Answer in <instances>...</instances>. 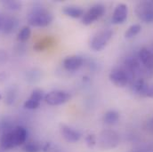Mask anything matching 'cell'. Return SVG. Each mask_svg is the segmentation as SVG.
<instances>
[{
  "mask_svg": "<svg viewBox=\"0 0 153 152\" xmlns=\"http://www.w3.org/2000/svg\"><path fill=\"white\" fill-rule=\"evenodd\" d=\"M27 20L30 26L42 28L50 25L53 16L51 12L43 7H34L28 13Z\"/></svg>",
  "mask_w": 153,
  "mask_h": 152,
  "instance_id": "6da1fadb",
  "label": "cell"
},
{
  "mask_svg": "<svg viewBox=\"0 0 153 152\" xmlns=\"http://www.w3.org/2000/svg\"><path fill=\"white\" fill-rule=\"evenodd\" d=\"M112 35L113 32L111 30H104L98 32L91 40L90 43L91 48L95 52L102 51L108 44V43L112 38Z\"/></svg>",
  "mask_w": 153,
  "mask_h": 152,
  "instance_id": "7a4b0ae2",
  "label": "cell"
},
{
  "mask_svg": "<svg viewBox=\"0 0 153 152\" xmlns=\"http://www.w3.org/2000/svg\"><path fill=\"white\" fill-rule=\"evenodd\" d=\"M119 143V137L117 133L111 131H103L99 137V145L103 150H111L116 148Z\"/></svg>",
  "mask_w": 153,
  "mask_h": 152,
  "instance_id": "3957f363",
  "label": "cell"
},
{
  "mask_svg": "<svg viewBox=\"0 0 153 152\" xmlns=\"http://www.w3.org/2000/svg\"><path fill=\"white\" fill-rule=\"evenodd\" d=\"M105 13V7L104 5L101 4H96L93 6H91L83 15L82 17V22L84 25H91L95 21L99 20Z\"/></svg>",
  "mask_w": 153,
  "mask_h": 152,
  "instance_id": "277c9868",
  "label": "cell"
},
{
  "mask_svg": "<svg viewBox=\"0 0 153 152\" xmlns=\"http://www.w3.org/2000/svg\"><path fill=\"white\" fill-rule=\"evenodd\" d=\"M137 17L144 22H153V1H143L136 5Z\"/></svg>",
  "mask_w": 153,
  "mask_h": 152,
  "instance_id": "5b68a950",
  "label": "cell"
},
{
  "mask_svg": "<svg viewBox=\"0 0 153 152\" xmlns=\"http://www.w3.org/2000/svg\"><path fill=\"white\" fill-rule=\"evenodd\" d=\"M70 99H71L70 93L61 90L52 91L45 96V102L51 106H58V105L64 104L68 101H70Z\"/></svg>",
  "mask_w": 153,
  "mask_h": 152,
  "instance_id": "8992f818",
  "label": "cell"
},
{
  "mask_svg": "<svg viewBox=\"0 0 153 152\" xmlns=\"http://www.w3.org/2000/svg\"><path fill=\"white\" fill-rule=\"evenodd\" d=\"M133 90L135 93L143 97L153 98V85L146 83L143 78L135 79L132 85Z\"/></svg>",
  "mask_w": 153,
  "mask_h": 152,
  "instance_id": "52a82bcc",
  "label": "cell"
},
{
  "mask_svg": "<svg viewBox=\"0 0 153 152\" xmlns=\"http://www.w3.org/2000/svg\"><path fill=\"white\" fill-rule=\"evenodd\" d=\"M110 80L117 87H125L129 81V77L127 73L124 69L116 68L111 70L110 74Z\"/></svg>",
  "mask_w": 153,
  "mask_h": 152,
  "instance_id": "ba28073f",
  "label": "cell"
},
{
  "mask_svg": "<svg viewBox=\"0 0 153 152\" xmlns=\"http://www.w3.org/2000/svg\"><path fill=\"white\" fill-rule=\"evenodd\" d=\"M0 147L4 151L11 150L17 147L13 128H9L8 130L3 132L0 137Z\"/></svg>",
  "mask_w": 153,
  "mask_h": 152,
  "instance_id": "9c48e42d",
  "label": "cell"
},
{
  "mask_svg": "<svg viewBox=\"0 0 153 152\" xmlns=\"http://www.w3.org/2000/svg\"><path fill=\"white\" fill-rule=\"evenodd\" d=\"M128 14V8L125 4H119L116 6L112 17L111 22L115 25L122 24L127 18Z\"/></svg>",
  "mask_w": 153,
  "mask_h": 152,
  "instance_id": "30bf717a",
  "label": "cell"
},
{
  "mask_svg": "<svg viewBox=\"0 0 153 152\" xmlns=\"http://www.w3.org/2000/svg\"><path fill=\"white\" fill-rule=\"evenodd\" d=\"M84 63V60L79 55H70L63 60V67L69 71H75Z\"/></svg>",
  "mask_w": 153,
  "mask_h": 152,
  "instance_id": "8fae6325",
  "label": "cell"
},
{
  "mask_svg": "<svg viewBox=\"0 0 153 152\" xmlns=\"http://www.w3.org/2000/svg\"><path fill=\"white\" fill-rule=\"evenodd\" d=\"M61 133L68 142H76L80 140L81 137L79 132L66 125H61Z\"/></svg>",
  "mask_w": 153,
  "mask_h": 152,
  "instance_id": "7c38bea8",
  "label": "cell"
},
{
  "mask_svg": "<svg viewBox=\"0 0 153 152\" xmlns=\"http://www.w3.org/2000/svg\"><path fill=\"white\" fill-rule=\"evenodd\" d=\"M138 57L147 70H153V51L148 48H142L139 51Z\"/></svg>",
  "mask_w": 153,
  "mask_h": 152,
  "instance_id": "4fadbf2b",
  "label": "cell"
},
{
  "mask_svg": "<svg viewBox=\"0 0 153 152\" xmlns=\"http://www.w3.org/2000/svg\"><path fill=\"white\" fill-rule=\"evenodd\" d=\"M13 134H14V138H15V142H16V145L20 146V145H23L26 143L27 138H28V131L25 127L18 125L13 128Z\"/></svg>",
  "mask_w": 153,
  "mask_h": 152,
  "instance_id": "5bb4252c",
  "label": "cell"
},
{
  "mask_svg": "<svg viewBox=\"0 0 153 152\" xmlns=\"http://www.w3.org/2000/svg\"><path fill=\"white\" fill-rule=\"evenodd\" d=\"M18 26V21L14 17H4L1 30L5 34H10L15 30Z\"/></svg>",
  "mask_w": 153,
  "mask_h": 152,
  "instance_id": "9a60e30c",
  "label": "cell"
},
{
  "mask_svg": "<svg viewBox=\"0 0 153 152\" xmlns=\"http://www.w3.org/2000/svg\"><path fill=\"white\" fill-rule=\"evenodd\" d=\"M63 13H65L67 16L74 18V19H77L80 17H83L84 15V10L81 7L78 6H75V5H68L63 7L62 9Z\"/></svg>",
  "mask_w": 153,
  "mask_h": 152,
  "instance_id": "2e32d148",
  "label": "cell"
},
{
  "mask_svg": "<svg viewBox=\"0 0 153 152\" xmlns=\"http://www.w3.org/2000/svg\"><path fill=\"white\" fill-rule=\"evenodd\" d=\"M119 119V114L115 110H109L103 116V122L106 125H115Z\"/></svg>",
  "mask_w": 153,
  "mask_h": 152,
  "instance_id": "e0dca14e",
  "label": "cell"
},
{
  "mask_svg": "<svg viewBox=\"0 0 153 152\" xmlns=\"http://www.w3.org/2000/svg\"><path fill=\"white\" fill-rule=\"evenodd\" d=\"M0 4L7 10L10 11H18L21 10L22 4L19 1L15 0H2L0 1Z\"/></svg>",
  "mask_w": 153,
  "mask_h": 152,
  "instance_id": "ac0fdd59",
  "label": "cell"
},
{
  "mask_svg": "<svg viewBox=\"0 0 153 152\" xmlns=\"http://www.w3.org/2000/svg\"><path fill=\"white\" fill-rule=\"evenodd\" d=\"M141 30H142V27H141L140 24H134V25L130 26L127 29V30L125 33V38H127V39L133 38L134 37H135L137 34L140 33Z\"/></svg>",
  "mask_w": 153,
  "mask_h": 152,
  "instance_id": "d6986e66",
  "label": "cell"
},
{
  "mask_svg": "<svg viewBox=\"0 0 153 152\" xmlns=\"http://www.w3.org/2000/svg\"><path fill=\"white\" fill-rule=\"evenodd\" d=\"M31 35V30L29 26H24L21 29L19 34H18V40L21 42L27 41Z\"/></svg>",
  "mask_w": 153,
  "mask_h": 152,
  "instance_id": "ffe728a7",
  "label": "cell"
},
{
  "mask_svg": "<svg viewBox=\"0 0 153 152\" xmlns=\"http://www.w3.org/2000/svg\"><path fill=\"white\" fill-rule=\"evenodd\" d=\"M40 149V145L35 142H26L23 146V150L25 152H39Z\"/></svg>",
  "mask_w": 153,
  "mask_h": 152,
  "instance_id": "44dd1931",
  "label": "cell"
},
{
  "mask_svg": "<svg viewBox=\"0 0 153 152\" xmlns=\"http://www.w3.org/2000/svg\"><path fill=\"white\" fill-rule=\"evenodd\" d=\"M39 106H40V102H36V101H34V100H32V99H30V98H29L27 101H25V102H24V104H23V107H24L26 110H37Z\"/></svg>",
  "mask_w": 153,
  "mask_h": 152,
  "instance_id": "7402d4cb",
  "label": "cell"
},
{
  "mask_svg": "<svg viewBox=\"0 0 153 152\" xmlns=\"http://www.w3.org/2000/svg\"><path fill=\"white\" fill-rule=\"evenodd\" d=\"M30 98L36 101V102H41L42 99L44 98V92L41 89H35L34 91H32L31 95H30Z\"/></svg>",
  "mask_w": 153,
  "mask_h": 152,
  "instance_id": "603a6c76",
  "label": "cell"
},
{
  "mask_svg": "<svg viewBox=\"0 0 153 152\" xmlns=\"http://www.w3.org/2000/svg\"><path fill=\"white\" fill-rule=\"evenodd\" d=\"M86 144L89 148H93L96 144V137L94 134H88L85 138Z\"/></svg>",
  "mask_w": 153,
  "mask_h": 152,
  "instance_id": "cb8c5ba5",
  "label": "cell"
},
{
  "mask_svg": "<svg viewBox=\"0 0 153 152\" xmlns=\"http://www.w3.org/2000/svg\"><path fill=\"white\" fill-rule=\"evenodd\" d=\"M6 60H7V54L2 50H0V64L5 62Z\"/></svg>",
  "mask_w": 153,
  "mask_h": 152,
  "instance_id": "d4e9b609",
  "label": "cell"
},
{
  "mask_svg": "<svg viewBox=\"0 0 153 152\" xmlns=\"http://www.w3.org/2000/svg\"><path fill=\"white\" fill-rule=\"evenodd\" d=\"M3 19L4 17L2 15H0V30H1V27H2V22H3Z\"/></svg>",
  "mask_w": 153,
  "mask_h": 152,
  "instance_id": "484cf974",
  "label": "cell"
},
{
  "mask_svg": "<svg viewBox=\"0 0 153 152\" xmlns=\"http://www.w3.org/2000/svg\"><path fill=\"white\" fill-rule=\"evenodd\" d=\"M151 122H152V125H153V118H152V120Z\"/></svg>",
  "mask_w": 153,
  "mask_h": 152,
  "instance_id": "4316f807",
  "label": "cell"
},
{
  "mask_svg": "<svg viewBox=\"0 0 153 152\" xmlns=\"http://www.w3.org/2000/svg\"><path fill=\"white\" fill-rule=\"evenodd\" d=\"M0 99H1V94H0Z\"/></svg>",
  "mask_w": 153,
  "mask_h": 152,
  "instance_id": "83f0119b",
  "label": "cell"
}]
</instances>
